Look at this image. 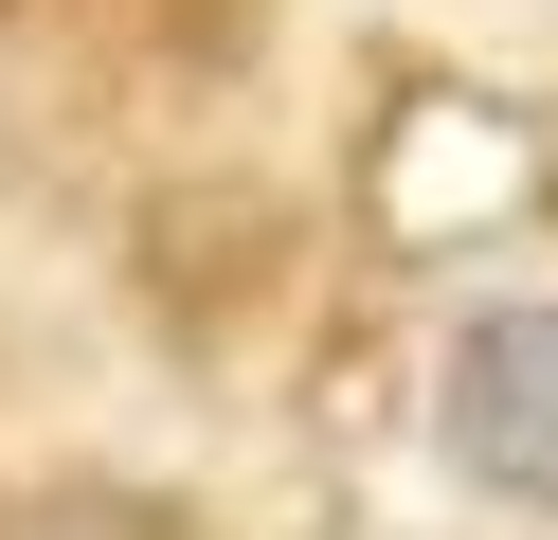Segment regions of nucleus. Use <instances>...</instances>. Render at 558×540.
<instances>
[{
  "mask_svg": "<svg viewBox=\"0 0 558 540\" xmlns=\"http://www.w3.org/2000/svg\"><path fill=\"white\" fill-rule=\"evenodd\" d=\"M433 451L469 468L486 504L558 523V307H469L433 360Z\"/></svg>",
  "mask_w": 558,
  "mask_h": 540,
  "instance_id": "obj_1",
  "label": "nucleus"
},
{
  "mask_svg": "<svg viewBox=\"0 0 558 540\" xmlns=\"http://www.w3.org/2000/svg\"><path fill=\"white\" fill-rule=\"evenodd\" d=\"M522 199H541V127H522V108L414 91L397 127H378V235L397 252H450V235H486V216H522Z\"/></svg>",
  "mask_w": 558,
  "mask_h": 540,
  "instance_id": "obj_2",
  "label": "nucleus"
},
{
  "mask_svg": "<svg viewBox=\"0 0 558 540\" xmlns=\"http://www.w3.org/2000/svg\"><path fill=\"white\" fill-rule=\"evenodd\" d=\"M37 540H162V523H126V504H73V523H37Z\"/></svg>",
  "mask_w": 558,
  "mask_h": 540,
  "instance_id": "obj_3",
  "label": "nucleus"
}]
</instances>
